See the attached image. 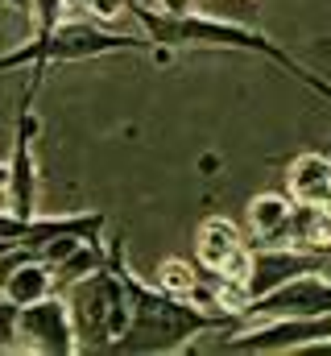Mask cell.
Listing matches in <instances>:
<instances>
[{
  "label": "cell",
  "instance_id": "1",
  "mask_svg": "<svg viewBox=\"0 0 331 356\" xmlns=\"http://www.w3.org/2000/svg\"><path fill=\"white\" fill-rule=\"evenodd\" d=\"M133 17L141 21V33L158 46V50H174V46H195V50H245V54H261L269 63H277L290 79L307 83L315 95H331V88L307 67L298 63L290 50H282L269 33L261 29H248L236 21H220V17H203V13H191V17H166L158 8H141L133 4Z\"/></svg>",
  "mask_w": 331,
  "mask_h": 356
},
{
  "label": "cell",
  "instance_id": "2",
  "mask_svg": "<svg viewBox=\"0 0 331 356\" xmlns=\"http://www.w3.org/2000/svg\"><path fill=\"white\" fill-rule=\"evenodd\" d=\"M124 286H129L133 315H129V332L116 340L112 353H137V356L178 353L195 336L216 332V327H232V319H236V315H211L191 298H178V294H166L158 286H145L129 269H124Z\"/></svg>",
  "mask_w": 331,
  "mask_h": 356
},
{
  "label": "cell",
  "instance_id": "3",
  "mask_svg": "<svg viewBox=\"0 0 331 356\" xmlns=\"http://www.w3.org/2000/svg\"><path fill=\"white\" fill-rule=\"evenodd\" d=\"M67 307L75 319L79 353H112L129 332V286H124V241L112 236L104 266L67 286Z\"/></svg>",
  "mask_w": 331,
  "mask_h": 356
},
{
  "label": "cell",
  "instance_id": "4",
  "mask_svg": "<svg viewBox=\"0 0 331 356\" xmlns=\"http://www.w3.org/2000/svg\"><path fill=\"white\" fill-rule=\"evenodd\" d=\"M137 54V50H158L145 33H112L99 21H63L50 33H33L17 50L0 54V75L8 71H46L54 63H87V58H108V54Z\"/></svg>",
  "mask_w": 331,
  "mask_h": 356
},
{
  "label": "cell",
  "instance_id": "5",
  "mask_svg": "<svg viewBox=\"0 0 331 356\" xmlns=\"http://www.w3.org/2000/svg\"><path fill=\"white\" fill-rule=\"evenodd\" d=\"M331 344V315H294V319H252V327L232 332L220 353L236 356H282V353H307Z\"/></svg>",
  "mask_w": 331,
  "mask_h": 356
},
{
  "label": "cell",
  "instance_id": "6",
  "mask_svg": "<svg viewBox=\"0 0 331 356\" xmlns=\"http://www.w3.org/2000/svg\"><path fill=\"white\" fill-rule=\"evenodd\" d=\"M42 83V71H33V83L21 91V108H17V129H13V154H8V186H4V207L17 216H38V158H33V141H38V112H33V95Z\"/></svg>",
  "mask_w": 331,
  "mask_h": 356
},
{
  "label": "cell",
  "instance_id": "7",
  "mask_svg": "<svg viewBox=\"0 0 331 356\" xmlns=\"http://www.w3.org/2000/svg\"><path fill=\"white\" fill-rule=\"evenodd\" d=\"M17 336H21V348L38 356H75L79 336H75L67 294H46L38 302H25L17 319Z\"/></svg>",
  "mask_w": 331,
  "mask_h": 356
},
{
  "label": "cell",
  "instance_id": "8",
  "mask_svg": "<svg viewBox=\"0 0 331 356\" xmlns=\"http://www.w3.org/2000/svg\"><path fill=\"white\" fill-rule=\"evenodd\" d=\"M294 315H331V277H323L319 269H307L241 307V319L248 323L252 319H294Z\"/></svg>",
  "mask_w": 331,
  "mask_h": 356
},
{
  "label": "cell",
  "instance_id": "9",
  "mask_svg": "<svg viewBox=\"0 0 331 356\" xmlns=\"http://www.w3.org/2000/svg\"><path fill=\"white\" fill-rule=\"evenodd\" d=\"M307 269H319V257L298 249V245L294 249H252V266H248V277H245V302L277 290L282 282H290V277H298Z\"/></svg>",
  "mask_w": 331,
  "mask_h": 356
},
{
  "label": "cell",
  "instance_id": "10",
  "mask_svg": "<svg viewBox=\"0 0 331 356\" xmlns=\"http://www.w3.org/2000/svg\"><path fill=\"white\" fill-rule=\"evenodd\" d=\"M286 191L294 203H328L331 199V158L328 154H298L286 166Z\"/></svg>",
  "mask_w": 331,
  "mask_h": 356
},
{
  "label": "cell",
  "instance_id": "11",
  "mask_svg": "<svg viewBox=\"0 0 331 356\" xmlns=\"http://www.w3.org/2000/svg\"><path fill=\"white\" fill-rule=\"evenodd\" d=\"M245 245V236H241V228L228 220V216H207L203 224H199V232H195V249H199V266L203 269H216L224 266L236 249Z\"/></svg>",
  "mask_w": 331,
  "mask_h": 356
},
{
  "label": "cell",
  "instance_id": "12",
  "mask_svg": "<svg viewBox=\"0 0 331 356\" xmlns=\"http://www.w3.org/2000/svg\"><path fill=\"white\" fill-rule=\"evenodd\" d=\"M286 232H294V245L307 253H331V211L323 203H294Z\"/></svg>",
  "mask_w": 331,
  "mask_h": 356
},
{
  "label": "cell",
  "instance_id": "13",
  "mask_svg": "<svg viewBox=\"0 0 331 356\" xmlns=\"http://www.w3.org/2000/svg\"><path fill=\"white\" fill-rule=\"evenodd\" d=\"M290 211H294V199L290 195H257L248 203V232L261 236V241H282L286 228H290Z\"/></svg>",
  "mask_w": 331,
  "mask_h": 356
},
{
  "label": "cell",
  "instance_id": "14",
  "mask_svg": "<svg viewBox=\"0 0 331 356\" xmlns=\"http://www.w3.org/2000/svg\"><path fill=\"white\" fill-rule=\"evenodd\" d=\"M0 290H4L17 307H25V302H38V298H46V294H54L58 286H54V269L29 253L21 266L8 273V282H4Z\"/></svg>",
  "mask_w": 331,
  "mask_h": 356
},
{
  "label": "cell",
  "instance_id": "15",
  "mask_svg": "<svg viewBox=\"0 0 331 356\" xmlns=\"http://www.w3.org/2000/svg\"><path fill=\"white\" fill-rule=\"evenodd\" d=\"M104 257H108V249H104L99 241H83V245L75 249V253H71V257H63L58 266H50V269H54V286H58V290L75 286L79 277H87L91 269L104 266Z\"/></svg>",
  "mask_w": 331,
  "mask_h": 356
},
{
  "label": "cell",
  "instance_id": "16",
  "mask_svg": "<svg viewBox=\"0 0 331 356\" xmlns=\"http://www.w3.org/2000/svg\"><path fill=\"white\" fill-rule=\"evenodd\" d=\"M199 286V269L182 257H166L158 266V290L166 294H178V298H191V290Z\"/></svg>",
  "mask_w": 331,
  "mask_h": 356
},
{
  "label": "cell",
  "instance_id": "17",
  "mask_svg": "<svg viewBox=\"0 0 331 356\" xmlns=\"http://www.w3.org/2000/svg\"><path fill=\"white\" fill-rule=\"evenodd\" d=\"M33 33H50L67 21V0H33Z\"/></svg>",
  "mask_w": 331,
  "mask_h": 356
},
{
  "label": "cell",
  "instance_id": "18",
  "mask_svg": "<svg viewBox=\"0 0 331 356\" xmlns=\"http://www.w3.org/2000/svg\"><path fill=\"white\" fill-rule=\"evenodd\" d=\"M17 319H21V307L0 290V353L8 348H21V336H17Z\"/></svg>",
  "mask_w": 331,
  "mask_h": 356
},
{
  "label": "cell",
  "instance_id": "19",
  "mask_svg": "<svg viewBox=\"0 0 331 356\" xmlns=\"http://www.w3.org/2000/svg\"><path fill=\"white\" fill-rule=\"evenodd\" d=\"M158 13H166V17H191L199 8H195V0H158Z\"/></svg>",
  "mask_w": 331,
  "mask_h": 356
},
{
  "label": "cell",
  "instance_id": "20",
  "mask_svg": "<svg viewBox=\"0 0 331 356\" xmlns=\"http://www.w3.org/2000/svg\"><path fill=\"white\" fill-rule=\"evenodd\" d=\"M0 4H4V8H13V13H21L25 21L33 17V0H0Z\"/></svg>",
  "mask_w": 331,
  "mask_h": 356
},
{
  "label": "cell",
  "instance_id": "21",
  "mask_svg": "<svg viewBox=\"0 0 331 356\" xmlns=\"http://www.w3.org/2000/svg\"><path fill=\"white\" fill-rule=\"evenodd\" d=\"M4 186H8V162H0V195H4Z\"/></svg>",
  "mask_w": 331,
  "mask_h": 356
},
{
  "label": "cell",
  "instance_id": "22",
  "mask_svg": "<svg viewBox=\"0 0 331 356\" xmlns=\"http://www.w3.org/2000/svg\"><path fill=\"white\" fill-rule=\"evenodd\" d=\"M323 207H328V211H331V199H328V203H323Z\"/></svg>",
  "mask_w": 331,
  "mask_h": 356
}]
</instances>
